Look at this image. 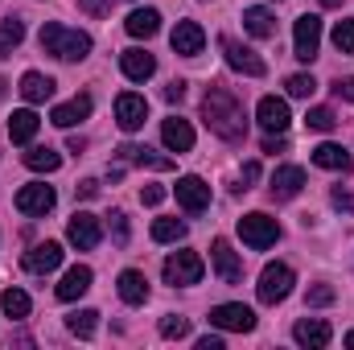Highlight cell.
<instances>
[{
	"label": "cell",
	"mask_w": 354,
	"mask_h": 350,
	"mask_svg": "<svg viewBox=\"0 0 354 350\" xmlns=\"http://www.w3.org/2000/svg\"><path fill=\"white\" fill-rule=\"evenodd\" d=\"M202 124H206L214 136L231 140V145H239V140L248 136V116H243V103H239L231 91H223V87H210L206 95H202Z\"/></svg>",
	"instance_id": "obj_1"
},
{
	"label": "cell",
	"mask_w": 354,
	"mask_h": 350,
	"mask_svg": "<svg viewBox=\"0 0 354 350\" xmlns=\"http://www.w3.org/2000/svg\"><path fill=\"white\" fill-rule=\"evenodd\" d=\"M37 42H41V50H46V54H54L58 62H83V58L91 54V37H87V33L66 29V25H58V21L41 25Z\"/></svg>",
	"instance_id": "obj_2"
},
{
	"label": "cell",
	"mask_w": 354,
	"mask_h": 350,
	"mask_svg": "<svg viewBox=\"0 0 354 350\" xmlns=\"http://www.w3.org/2000/svg\"><path fill=\"white\" fill-rule=\"evenodd\" d=\"M239 239H243L248 248L264 252V248H272V243L280 239V223H276V219H268L264 210H252V214H243V219H239Z\"/></svg>",
	"instance_id": "obj_3"
},
{
	"label": "cell",
	"mask_w": 354,
	"mask_h": 350,
	"mask_svg": "<svg viewBox=\"0 0 354 350\" xmlns=\"http://www.w3.org/2000/svg\"><path fill=\"white\" fill-rule=\"evenodd\" d=\"M292 284H297V276H292V268H288V264H264L256 293H260V301H264V305H280V301L292 293Z\"/></svg>",
	"instance_id": "obj_4"
},
{
	"label": "cell",
	"mask_w": 354,
	"mask_h": 350,
	"mask_svg": "<svg viewBox=\"0 0 354 350\" xmlns=\"http://www.w3.org/2000/svg\"><path fill=\"white\" fill-rule=\"evenodd\" d=\"M317 46H322V17L317 12L297 17V25H292V54L301 62H313L317 58Z\"/></svg>",
	"instance_id": "obj_5"
},
{
	"label": "cell",
	"mask_w": 354,
	"mask_h": 350,
	"mask_svg": "<svg viewBox=\"0 0 354 350\" xmlns=\"http://www.w3.org/2000/svg\"><path fill=\"white\" fill-rule=\"evenodd\" d=\"M161 272H165V284L181 288V284H198V280H202V272H206V264H202L198 252H174V256L165 260Z\"/></svg>",
	"instance_id": "obj_6"
},
{
	"label": "cell",
	"mask_w": 354,
	"mask_h": 350,
	"mask_svg": "<svg viewBox=\"0 0 354 350\" xmlns=\"http://www.w3.org/2000/svg\"><path fill=\"white\" fill-rule=\"evenodd\" d=\"M210 326L214 330H231V334H252L256 330V313L239 301H227V305H214L210 309Z\"/></svg>",
	"instance_id": "obj_7"
},
{
	"label": "cell",
	"mask_w": 354,
	"mask_h": 350,
	"mask_svg": "<svg viewBox=\"0 0 354 350\" xmlns=\"http://www.w3.org/2000/svg\"><path fill=\"white\" fill-rule=\"evenodd\" d=\"M218 46H223V54H227V66L231 71H239V75H248V79H264V58L256 54V50H248V46H239L235 37H218Z\"/></svg>",
	"instance_id": "obj_8"
},
{
	"label": "cell",
	"mask_w": 354,
	"mask_h": 350,
	"mask_svg": "<svg viewBox=\"0 0 354 350\" xmlns=\"http://www.w3.org/2000/svg\"><path fill=\"white\" fill-rule=\"evenodd\" d=\"M54 202H58V194H54V185H46V181H29V185L17 190V210H21V214H50Z\"/></svg>",
	"instance_id": "obj_9"
},
{
	"label": "cell",
	"mask_w": 354,
	"mask_h": 350,
	"mask_svg": "<svg viewBox=\"0 0 354 350\" xmlns=\"http://www.w3.org/2000/svg\"><path fill=\"white\" fill-rule=\"evenodd\" d=\"M177 206L185 210V214H202L206 206H210V185L202 181V177H194V174H185V177H177Z\"/></svg>",
	"instance_id": "obj_10"
},
{
	"label": "cell",
	"mask_w": 354,
	"mask_h": 350,
	"mask_svg": "<svg viewBox=\"0 0 354 350\" xmlns=\"http://www.w3.org/2000/svg\"><path fill=\"white\" fill-rule=\"evenodd\" d=\"M145 120H149V99L136 95V91H124L115 99V124L124 132H136V128H145Z\"/></svg>",
	"instance_id": "obj_11"
},
{
	"label": "cell",
	"mask_w": 354,
	"mask_h": 350,
	"mask_svg": "<svg viewBox=\"0 0 354 350\" xmlns=\"http://www.w3.org/2000/svg\"><path fill=\"white\" fill-rule=\"evenodd\" d=\"M66 239H71L79 252H91V248H99V239H103V227H99V219H95V214L79 210V214L66 223Z\"/></svg>",
	"instance_id": "obj_12"
},
{
	"label": "cell",
	"mask_w": 354,
	"mask_h": 350,
	"mask_svg": "<svg viewBox=\"0 0 354 350\" xmlns=\"http://www.w3.org/2000/svg\"><path fill=\"white\" fill-rule=\"evenodd\" d=\"M169 46H174V54H181V58H194V54H202L206 33H202L198 21H177L174 33H169Z\"/></svg>",
	"instance_id": "obj_13"
},
{
	"label": "cell",
	"mask_w": 354,
	"mask_h": 350,
	"mask_svg": "<svg viewBox=\"0 0 354 350\" xmlns=\"http://www.w3.org/2000/svg\"><path fill=\"white\" fill-rule=\"evenodd\" d=\"M210 264H214V272L223 276V284H239V280H243V260L231 252L227 239H214V243H210Z\"/></svg>",
	"instance_id": "obj_14"
},
{
	"label": "cell",
	"mask_w": 354,
	"mask_h": 350,
	"mask_svg": "<svg viewBox=\"0 0 354 350\" xmlns=\"http://www.w3.org/2000/svg\"><path fill=\"white\" fill-rule=\"evenodd\" d=\"M292 338H297V347H305V350H326L334 334H330V326L322 317H301L292 326Z\"/></svg>",
	"instance_id": "obj_15"
},
{
	"label": "cell",
	"mask_w": 354,
	"mask_h": 350,
	"mask_svg": "<svg viewBox=\"0 0 354 350\" xmlns=\"http://www.w3.org/2000/svg\"><path fill=\"white\" fill-rule=\"evenodd\" d=\"M256 120L264 124V132H284V128L292 124V116H288V103H284V99H276V95H264V99H260V107H256Z\"/></svg>",
	"instance_id": "obj_16"
},
{
	"label": "cell",
	"mask_w": 354,
	"mask_h": 350,
	"mask_svg": "<svg viewBox=\"0 0 354 350\" xmlns=\"http://www.w3.org/2000/svg\"><path fill=\"white\" fill-rule=\"evenodd\" d=\"M62 264V248L58 243H33L29 252H25V272H33V276H46V272H54Z\"/></svg>",
	"instance_id": "obj_17"
},
{
	"label": "cell",
	"mask_w": 354,
	"mask_h": 350,
	"mask_svg": "<svg viewBox=\"0 0 354 350\" xmlns=\"http://www.w3.org/2000/svg\"><path fill=\"white\" fill-rule=\"evenodd\" d=\"M268 190H272V198H280V202H284V198H297V194L305 190V169H301V165H280V169L272 174V185H268Z\"/></svg>",
	"instance_id": "obj_18"
},
{
	"label": "cell",
	"mask_w": 354,
	"mask_h": 350,
	"mask_svg": "<svg viewBox=\"0 0 354 350\" xmlns=\"http://www.w3.org/2000/svg\"><path fill=\"white\" fill-rule=\"evenodd\" d=\"M91 95H75L71 103H58L54 111H50V124H58V128H75V124H83L91 116Z\"/></svg>",
	"instance_id": "obj_19"
},
{
	"label": "cell",
	"mask_w": 354,
	"mask_h": 350,
	"mask_svg": "<svg viewBox=\"0 0 354 350\" xmlns=\"http://www.w3.org/2000/svg\"><path fill=\"white\" fill-rule=\"evenodd\" d=\"M120 66H124V75H128L132 83H145V79L157 75V58H153L149 50H124V54H120Z\"/></svg>",
	"instance_id": "obj_20"
},
{
	"label": "cell",
	"mask_w": 354,
	"mask_h": 350,
	"mask_svg": "<svg viewBox=\"0 0 354 350\" xmlns=\"http://www.w3.org/2000/svg\"><path fill=\"white\" fill-rule=\"evenodd\" d=\"M161 140H165V149H174V153H189V149H194V128H189V120L169 116V120L161 124Z\"/></svg>",
	"instance_id": "obj_21"
},
{
	"label": "cell",
	"mask_w": 354,
	"mask_h": 350,
	"mask_svg": "<svg viewBox=\"0 0 354 350\" xmlns=\"http://www.w3.org/2000/svg\"><path fill=\"white\" fill-rule=\"evenodd\" d=\"M115 157L124 161V165H145V169H174V161L169 157H157L153 149H145V145H120L115 149Z\"/></svg>",
	"instance_id": "obj_22"
},
{
	"label": "cell",
	"mask_w": 354,
	"mask_h": 350,
	"mask_svg": "<svg viewBox=\"0 0 354 350\" xmlns=\"http://www.w3.org/2000/svg\"><path fill=\"white\" fill-rule=\"evenodd\" d=\"M91 280H95V272H91L87 264H75V268L62 276V284H58V301H79L91 288Z\"/></svg>",
	"instance_id": "obj_23"
},
{
	"label": "cell",
	"mask_w": 354,
	"mask_h": 350,
	"mask_svg": "<svg viewBox=\"0 0 354 350\" xmlns=\"http://www.w3.org/2000/svg\"><path fill=\"white\" fill-rule=\"evenodd\" d=\"M120 301H124V305H145V301H149V280H145V272H136V268H124V272H120Z\"/></svg>",
	"instance_id": "obj_24"
},
{
	"label": "cell",
	"mask_w": 354,
	"mask_h": 350,
	"mask_svg": "<svg viewBox=\"0 0 354 350\" xmlns=\"http://www.w3.org/2000/svg\"><path fill=\"white\" fill-rule=\"evenodd\" d=\"M313 165H322V169H334V174H351V169H354L351 153H346L342 145H330V140L313 149Z\"/></svg>",
	"instance_id": "obj_25"
},
{
	"label": "cell",
	"mask_w": 354,
	"mask_h": 350,
	"mask_svg": "<svg viewBox=\"0 0 354 350\" xmlns=\"http://www.w3.org/2000/svg\"><path fill=\"white\" fill-rule=\"evenodd\" d=\"M37 128H41V120H37V111H29V107L12 111V120H8V136H12V145H29V140L37 136Z\"/></svg>",
	"instance_id": "obj_26"
},
{
	"label": "cell",
	"mask_w": 354,
	"mask_h": 350,
	"mask_svg": "<svg viewBox=\"0 0 354 350\" xmlns=\"http://www.w3.org/2000/svg\"><path fill=\"white\" fill-rule=\"evenodd\" d=\"M54 79L50 75H41V71H29L25 79H21V95H25V103H46L50 95H54Z\"/></svg>",
	"instance_id": "obj_27"
},
{
	"label": "cell",
	"mask_w": 354,
	"mask_h": 350,
	"mask_svg": "<svg viewBox=\"0 0 354 350\" xmlns=\"http://www.w3.org/2000/svg\"><path fill=\"white\" fill-rule=\"evenodd\" d=\"M124 29H128L132 37H153V33L161 29V12H157V8H136V12H128Z\"/></svg>",
	"instance_id": "obj_28"
},
{
	"label": "cell",
	"mask_w": 354,
	"mask_h": 350,
	"mask_svg": "<svg viewBox=\"0 0 354 350\" xmlns=\"http://www.w3.org/2000/svg\"><path fill=\"white\" fill-rule=\"evenodd\" d=\"M21 42H25V21H21V17H4V21H0V62H4Z\"/></svg>",
	"instance_id": "obj_29"
},
{
	"label": "cell",
	"mask_w": 354,
	"mask_h": 350,
	"mask_svg": "<svg viewBox=\"0 0 354 350\" xmlns=\"http://www.w3.org/2000/svg\"><path fill=\"white\" fill-rule=\"evenodd\" d=\"M243 29H248L252 37H260V42H264V37H276V17H272L268 8H248V12H243Z\"/></svg>",
	"instance_id": "obj_30"
},
{
	"label": "cell",
	"mask_w": 354,
	"mask_h": 350,
	"mask_svg": "<svg viewBox=\"0 0 354 350\" xmlns=\"http://www.w3.org/2000/svg\"><path fill=\"white\" fill-rule=\"evenodd\" d=\"M25 165H29L33 174H54V169L62 165V153H54L50 145H37V149L25 153Z\"/></svg>",
	"instance_id": "obj_31"
},
{
	"label": "cell",
	"mask_w": 354,
	"mask_h": 350,
	"mask_svg": "<svg viewBox=\"0 0 354 350\" xmlns=\"http://www.w3.org/2000/svg\"><path fill=\"white\" fill-rule=\"evenodd\" d=\"M66 330H71L75 338H95V330H99V313H95V309H75V313L66 317Z\"/></svg>",
	"instance_id": "obj_32"
},
{
	"label": "cell",
	"mask_w": 354,
	"mask_h": 350,
	"mask_svg": "<svg viewBox=\"0 0 354 350\" xmlns=\"http://www.w3.org/2000/svg\"><path fill=\"white\" fill-rule=\"evenodd\" d=\"M153 239L157 243H181L185 239V223L181 219H157L153 223Z\"/></svg>",
	"instance_id": "obj_33"
},
{
	"label": "cell",
	"mask_w": 354,
	"mask_h": 350,
	"mask_svg": "<svg viewBox=\"0 0 354 350\" xmlns=\"http://www.w3.org/2000/svg\"><path fill=\"white\" fill-rule=\"evenodd\" d=\"M0 309H4L8 317H29V293H21V288H4Z\"/></svg>",
	"instance_id": "obj_34"
},
{
	"label": "cell",
	"mask_w": 354,
	"mask_h": 350,
	"mask_svg": "<svg viewBox=\"0 0 354 350\" xmlns=\"http://www.w3.org/2000/svg\"><path fill=\"white\" fill-rule=\"evenodd\" d=\"M334 50H338V54H354V21L351 17L334 25Z\"/></svg>",
	"instance_id": "obj_35"
},
{
	"label": "cell",
	"mask_w": 354,
	"mask_h": 350,
	"mask_svg": "<svg viewBox=\"0 0 354 350\" xmlns=\"http://www.w3.org/2000/svg\"><path fill=\"white\" fill-rule=\"evenodd\" d=\"M305 124H309L313 132H330V128L338 124V116H334L330 107H309V116H305Z\"/></svg>",
	"instance_id": "obj_36"
},
{
	"label": "cell",
	"mask_w": 354,
	"mask_h": 350,
	"mask_svg": "<svg viewBox=\"0 0 354 350\" xmlns=\"http://www.w3.org/2000/svg\"><path fill=\"white\" fill-rule=\"evenodd\" d=\"M185 334H189V322H185V317H177V313L161 317V338H169V342H181Z\"/></svg>",
	"instance_id": "obj_37"
},
{
	"label": "cell",
	"mask_w": 354,
	"mask_h": 350,
	"mask_svg": "<svg viewBox=\"0 0 354 350\" xmlns=\"http://www.w3.org/2000/svg\"><path fill=\"white\" fill-rule=\"evenodd\" d=\"M284 87H288V95H292V99H309V95L317 91V79H313V75H292Z\"/></svg>",
	"instance_id": "obj_38"
},
{
	"label": "cell",
	"mask_w": 354,
	"mask_h": 350,
	"mask_svg": "<svg viewBox=\"0 0 354 350\" xmlns=\"http://www.w3.org/2000/svg\"><path fill=\"white\" fill-rule=\"evenodd\" d=\"M305 305H313V309H322V305H334V288H330V284H313V288L305 293Z\"/></svg>",
	"instance_id": "obj_39"
},
{
	"label": "cell",
	"mask_w": 354,
	"mask_h": 350,
	"mask_svg": "<svg viewBox=\"0 0 354 350\" xmlns=\"http://www.w3.org/2000/svg\"><path fill=\"white\" fill-rule=\"evenodd\" d=\"M111 235H115V243H120V248H124V243H128V219H124V214H120V210H115V214H111Z\"/></svg>",
	"instance_id": "obj_40"
},
{
	"label": "cell",
	"mask_w": 354,
	"mask_h": 350,
	"mask_svg": "<svg viewBox=\"0 0 354 350\" xmlns=\"http://www.w3.org/2000/svg\"><path fill=\"white\" fill-rule=\"evenodd\" d=\"M330 202H334L338 210H346V214H354V194H351V190H334V194H330Z\"/></svg>",
	"instance_id": "obj_41"
},
{
	"label": "cell",
	"mask_w": 354,
	"mask_h": 350,
	"mask_svg": "<svg viewBox=\"0 0 354 350\" xmlns=\"http://www.w3.org/2000/svg\"><path fill=\"white\" fill-rule=\"evenodd\" d=\"M140 202H145V206H161V202H165V190H161V185H145V190H140Z\"/></svg>",
	"instance_id": "obj_42"
},
{
	"label": "cell",
	"mask_w": 354,
	"mask_h": 350,
	"mask_svg": "<svg viewBox=\"0 0 354 350\" xmlns=\"http://www.w3.org/2000/svg\"><path fill=\"white\" fill-rule=\"evenodd\" d=\"M256 177H260V165H256V161H248V165L239 169V190H248V185H252Z\"/></svg>",
	"instance_id": "obj_43"
},
{
	"label": "cell",
	"mask_w": 354,
	"mask_h": 350,
	"mask_svg": "<svg viewBox=\"0 0 354 350\" xmlns=\"http://www.w3.org/2000/svg\"><path fill=\"white\" fill-rule=\"evenodd\" d=\"M334 95H338V99H346V103H354V75H351V79H338V83H334Z\"/></svg>",
	"instance_id": "obj_44"
},
{
	"label": "cell",
	"mask_w": 354,
	"mask_h": 350,
	"mask_svg": "<svg viewBox=\"0 0 354 350\" xmlns=\"http://www.w3.org/2000/svg\"><path fill=\"white\" fill-rule=\"evenodd\" d=\"M79 8L91 12V17H103V12H107V0H79Z\"/></svg>",
	"instance_id": "obj_45"
},
{
	"label": "cell",
	"mask_w": 354,
	"mask_h": 350,
	"mask_svg": "<svg viewBox=\"0 0 354 350\" xmlns=\"http://www.w3.org/2000/svg\"><path fill=\"white\" fill-rule=\"evenodd\" d=\"M165 99H169V103H181V99H185V83H169V87H165Z\"/></svg>",
	"instance_id": "obj_46"
},
{
	"label": "cell",
	"mask_w": 354,
	"mask_h": 350,
	"mask_svg": "<svg viewBox=\"0 0 354 350\" xmlns=\"http://www.w3.org/2000/svg\"><path fill=\"white\" fill-rule=\"evenodd\" d=\"M75 194H79V198H95V194H99V181H79Z\"/></svg>",
	"instance_id": "obj_47"
},
{
	"label": "cell",
	"mask_w": 354,
	"mask_h": 350,
	"mask_svg": "<svg viewBox=\"0 0 354 350\" xmlns=\"http://www.w3.org/2000/svg\"><path fill=\"white\" fill-rule=\"evenodd\" d=\"M198 350H223V338L218 334H206V338H198Z\"/></svg>",
	"instance_id": "obj_48"
},
{
	"label": "cell",
	"mask_w": 354,
	"mask_h": 350,
	"mask_svg": "<svg viewBox=\"0 0 354 350\" xmlns=\"http://www.w3.org/2000/svg\"><path fill=\"white\" fill-rule=\"evenodd\" d=\"M4 95H8V83H4V79H0V99H4Z\"/></svg>",
	"instance_id": "obj_49"
},
{
	"label": "cell",
	"mask_w": 354,
	"mask_h": 350,
	"mask_svg": "<svg viewBox=\"0 0 354 350\" xmlns=\"http://www.w3.org/2000/svg\"><path fill=\"white\" fill-rule=\"evenodd\" d=\"M346 347H351V350H354V330H351V334H346Z\"/></svg>",
	"instance_id": "obj_50"
}]
</instances>
